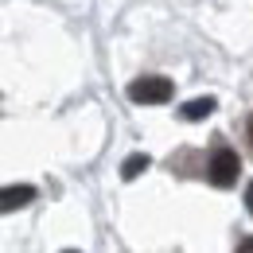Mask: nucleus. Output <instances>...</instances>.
Here are the masks:
<instances>
[{
  "label": "nucleus",
  "mask_w": 253,
  "mask_h": 253,
  "mask_svg": "<svg viewBox=\"0 0 253 253\" xmlns=\"http://www.w3.org/2000/svg\"><path fill=\"white\" fill-rule=\"evenodd\" d=\"M125 94H128V101H136V105H164V101H171L175 86H171V78H164V74H144V78L128 82Z\"/></svg>",
  "instance_id": "nucleus-1"
},
{
  "label": "nucleus",
  "mask_w": 253,
  "mask_h": 253,
  "mask_svg": "<svg viewBox=\"0 0 253 253\" xmlns=\"http://www.w3.org/2000/svg\"><path fill=\"white\" fill-rule=\"evenodd\" d=\"M238 171H242V160L234 148H214L211 152V164H207V179L214 187H234L238 183Z\"/></svg>",
  "instance_id": "nucleus-2"
},
{
  "label": "nucleus",
  "mask_w": 253,
  "mask_h": 253,
  "mask_svg": "<svg viewBox=\"0 0 253 253\" xmlns=\"http://www.w3.org/2000/svg\"><path fill=\"white\" fill-rule=\"evenodd\" d=\"M39 191L28 183H12V187H0V214H12V211H24L28 203H35Z\"/></svg>",
  "instance_id": "nucleus-3"
},
{
  "label": "nucleus",
  "mask_w": 253,
  "mask_h": 253,
  "mask_svg": "<svg viewBox=\"0 0 253 253\" xmlns=\"http://www.w3.org/2000/svg\"><path fill=\"white\" fill-rule=\"evenodd\" d=\"M214 109H218V97H191L187 105H179V117L183 121H207Z\"/></svg>",
  "instance_id": "nucleus-4"
},
{
  "label": "nucleus",
  "mask_w": 253,
  "mask_h": 253,
  "mask_svg": "<svg viewBox=\"0 0 253 253\" xmlns=\"http://www.w3.org/2000/svg\"><path fill=\"white\" fill-rule=\"evenodd\" d=\"M148 168H152V160L144 156V152H132V156L121 164V179H125V183H132V179H140Z\"/></svg>",
  "instance_id": "nucleus-5"
},
{
  "label": "nucleus",
  "mask_w": 253,
  "mask_h": 253,
  "mask_svg": "<svg viewBox=\"0 0 253 253\" xmlns=\"http://www.w3.org/2000/svg\"><path fill=\"white\" fill-rule=\"evenodd\" d=\"M246 211H250V214H253V183H250V187H246Z\"/></svg>",
  "instance_id": "nucleus-6"
},
{
  "label": "nucleus",
  "mask_w": 253,
  "mask_h": 253,
  "mask_svg": "<svg viewBox=\"0 0 253 253\" xmlns=\"http://www.w3.org/2000/svg\"><path fill=\"white\" fill-rule=\"evenodd\" d=\"M238 250H242V253H253V238H246V242H238Z\"/></svg>",
  "instance_id": "nucleus-7"
},
{
  "label": "nucleus",
  "mask_w": 253,
  "mask_h": 253,
  "mask_svg": "<svg viewBox=\"0 0 253 253\" xmlns=\"http://www.w3.org/2000/svg\"><path fill=\"white\" fill-rule=\"evenodd\" d=\"M250 140H253V113H250Z\"/></svg>",
  "instance_id": "nucleus-8"
}]
</instances>
